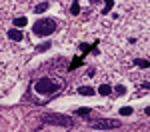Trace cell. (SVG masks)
Listing matches in <instances>:
<instances>
[{
	"label": "cell",
	"mask_w": 150,
	"mask_h": 132,
	"mask_svg": "<svg viewBox=\"0 0 150 132\" xmlns=\"http://www.w3.org/2000/svg\"><path fill=\"white\" fill-rule=\"evenodd\" d=\"M46 8H48V2H42V4H38V6L34 8V12H36V14H42Z\"/></svg>",
	"instance_id": "cell-10"
},
{
	"label": "cell",
	"mask_w": 150,
	"mask_h": 132,
	"mask_svg": "<svg viewBox=\"0 0 150 132\" xmlns=\"http://www.w3.org/2000/svg\"><path fill=\"white\" fill-rule=\"evenodd\" d=\"M26 24H28V18H24V16H18V18L14 20V26H18V28H22Z\"/></svg>",
	"instance_id": "cell-9"
},
{
	"label": "cell",
	"mask_w": 150,
	"mask_h": 132,
	"mask_svg": "<svg viewBox=\"0 0 150 132\" xmlns=\"http://www.w3.org/2000/svg\"><path fill=\"white\" fill-rule=\"evenodd\" d=\"M134 64L140 66V68H148V66H150V62L146 58H136V60H134Z\"/></svg>",
	"instance_id": "cell-8"
},
{
	"label": "cell",
	"mask_w": 150,
	"mask_h": 132,
	"mask_svg": "<svg viewBox=\"0 0 150 132\" xmlns=\"http://www.w3.org/2000/svg\"><path fill=\"white\" fill-rule=\"evenodd\" d=\"M116 92H118V94H124L126 88H124V86H116Z\"/></svg>",
	"instance_id": "cell-17"
},
{
	"label": "cell",
	"mask_w": 150,
	"mask_h": 132,
	"mask_svg": "<svg viewBox=\"0 0 150 132\" xmlns=\"http://www.w3.org/2000/svg\"><path fill=\"white\" fill-rule=\"evenodd\" d=\"M78 92L84 94V96H92L94 94V88H92V86H82V88H78Z\"/></svg>",
	"instance_id": "cell-7"
},
{
	"label": "cell",
	"mask_w": 150,
	"mask_h": 132,
	"mask_svg": "<svg viewBox=\"0 0 150 132\" xmlns=\"http://www.w3.org/2000/svg\"><path fill=\"white\" fill-rule=\"evenodd\" d=\"M8 36H10L12 40H16V42H18V40H22V38H24V34L20 32V30H18V28H12V30H8Z\"/></svg>",
	"instance_id": "cell-5"
},
{
	"label": "cell",
	"mask_w": 150,
	"mask_h": 132,
	"mask_svg": "<svg viewBox=\"0 0 150 132\" xmlns=\"http://www.w3.org/2000/svg\"><path fill=\"white\" fill-rule=\"evenodd\" d=\"M98 92H100L102 96H108L110 92H112V86H110V84H102V86L98 88Z\"/></svg>",
	"instance_id": "cell-6"
},
{
	"label": "cell",
	"mask_w": 150,
	"mask_h": 132,
	"mask_svg": "<svg viewBox=\"0 0 150 132\" xmlns=\"http://www.w3.org/2000/svg\"><path fill=\"white\" fill-rule=\"evenodd\" d=\"M146 114H150V106H148V108H146Z\"/></svg>",
	"instance_id": "cell-18"
},
{
	"label": "cell",
	"mask_w": 150,
	"mask_h": 132,
	"mask_svg": "<svg viewBox=\"0 0 150 132\" xmlns=\"http://www.w3.org/2000/svg\"><path fill=\"white\" fill-rule=\"evenodd\" d=\"M54 30H56V22L52 18H40L32 24V32L36 36H50Z\"/></svg>",
	"instance_id": "cell-1"
},
{
	"label": "cell",
	"mask_w": 150,
	"mask_h": 132,
	"mask_svg": "<svg viewBox=\"0 0 150 132\" xmlns=\"http://www.w3.org/2000/svg\"><path fill=\"white\" fill-rule=\"evenodd\" d=\"M78 62H80V58H78V56H76V58L72 60V64H70V70H74V68H76V66H78Z\"/></svg>",
	"instance_id": "cell-15"
},
{
	"label": "cell",
	"mask_w": 150,
	"mask_h": 132,
	"mask_svg": "<svg viewBox=\"0 0 150 132\" xmlns=\"http://www.w3.org/2000/svg\"><path fill=\"white\" fill-rule=\"evenodd\" d=\"M120 114H122V116H130V114H132V108H130V106L120 108Z\"/></svg>",
	"instance_id": "cell-12"
},
{
	"label": "cell",
	"mask_w": 150,
	"mask_h": 132,
	"mask_svg": "<svg viewBox=\"0 0 150 132\" xmlns=\"http://www.w3.org/2000/svg\"><path fill=\"white\" fill-rule=\"evenodd\" d=\"M90 126L96 128V130H112V128H118L120 126V120L114 118H100V120H92Z\"/></svg>",
	"instance_id": "cell-3"
},
{
	"label": "cell",
	"mask_w": 150,
	"mask_h": 132,
	"mask_svg": "<svg viewBox=\"0 0 150 132\" xmlns=\"http://www.w3.org/2000/svg\"><path fill=\"white\" fill-rule=\"evenodd\" d=\"M44 122L46 124H58V126H72V120L68 116H60V114H44Z\"/></svg>",
	"instance_id": "cell-4"
},
{
	"label": "cell",
	"mask_w": 150,
	"mask_h": 132,
	"mask_svg": "<svg viewBox=\"0 0 150 132\" xmlns=\"http://www.w3.org/2000/svg\"><path fill=\"white\" fill-rule=\"evenodd\" d=\"M34 90L38 94H52V92H58L60 90V84L54 82L52 78H40L34 84Z\"/></svg>",
	"instance_id": "cell-2"
},
{
	"label": "cell",
	"mask_w": 150,
	"mask_h": 132,
	"mask_svg": "<svg viewBox=\"0 0 150 132\" xmlns=\"http://www.w3.org/2000/svg\"><path fill=\"white\" fill-rule=\"evenodd\" d=\"M70 12H72V14H74V16H76V14H78V12H80V6H78V2H74V4H72V6H70Z\"/></svg>",
	"instance_id": "cell-13"
},
{
	"label": "cell",
	"mask_w": 150,
	"mask_h": 132,
	"mask_svg": "<svg viewBox=\"0 0 150 132\" xmlns=\"http://www.w3.org/2000/svg\"><path fill=\"white\" fill-rule=\"evenodd\" d=\"M110 8H112V0H106V6H104L102 14H108V12H110Z\"/></svg>",
	"instance_id": "cell-14"
},
{
	"label": "cell",
	"mask_w": 150,
	"mask_h": 132,
	"mask_svg": "<svg viewBox=\"0 0 150 132\" xmlns=\"http://www.w3.org/2000/svg\"><path fill=\"white\" fill-rule=\"evenodd\" d=\"M48 48H50V42H42V44L36 46V52H44V50H48Z\"/></svg>",
	"instance_id": "cell-11"
},
{
	"label": "cell",
	"mask_w": 150,
	"mask_h": 132,
	"mask_svg": "<svg viewBox=\"0 0 150 132\" xmlns=\"http://www.w3.org/2000/svg\"><path fill=\"white\" fill-rule=\"evenodd\" d=\"M88 112H90V108H78L76 110V114H88Z\"/></svg>",
	"instance_id": "cell-16"
}]
</instances>
